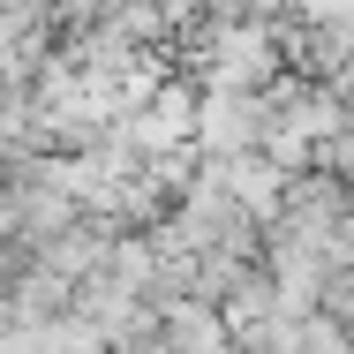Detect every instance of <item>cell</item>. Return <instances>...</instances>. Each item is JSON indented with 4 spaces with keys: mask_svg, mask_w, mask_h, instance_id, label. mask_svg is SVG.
<instances>
[{
    "mask_svg": "<svg viewBox=\"0 0 354 354\" xmlns=\"http://www.w3.org/2000/svg\"><path fill=\"white\" fill-rule=\"evenodd\" d=\"M272 98L264 91H204V158H249V151H264L272 143Z\"/></svg>",
    "mask_w": 354,
    "mask_h": 354,
    "instance_id": "obj_1",
    "label": "cell"
},
{
    "mask_svg": "<svg viewBox=\"0 0 354 354\" xmlns=\"http://www.w3.org/2000/svg\"><path fill=\"white\" fill-rule=\"evenodd\" d=\"M212 174L226 181V196H234L241 212L257 218L264 234L279 226V204H286V189H294V174H279L264 151H249V158H212Z\"/></svg>",
    "mask_w": 354,
    "mask_h": 354,
    "instance_id": "obj_2",
    "label": "cell"
}]
</instances>
